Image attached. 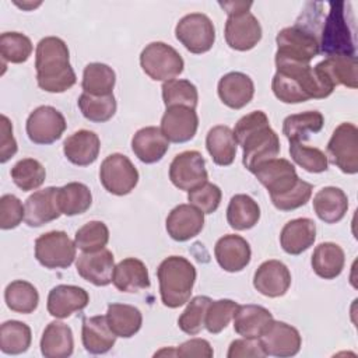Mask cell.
<instances>
[{"label":"cell","mask_w":358,"mask_h":358,"mask_svg":"<svg viewBox=\"0 0 358 358\" xmlns=\"http://www.w3.org/2000/svg\"><path fill=\"white\" fill-rule=\"evenodd\" d=\"M275 67L271 90L275 98L284 103L323 99L334 90L330 81L309 63L275 60Z\"/></svg>","instance_id":"1"},{"label":"cell","mask_w":358,"mask_h":358,"mask_svg":"<svg viewBox=\"0 0 358 358\" xmlns=\"http://www.w3.org/2000/svg\"><path fill=\"white\" fill-rule=\"evenodd\" d=\"M232 131L243 150L242 164L249 172H253L260 164L277 158L280 138L270 127L268 117L263 110H253L242 116Z\"/></svg>","instance_id":"2"},{"label":"cell","mask_w":358,"mask_h":358,"mask_svg":"<svg viewBox=\"0 0 358 358\" xmlns=\"http://www.w3.org/2000/svg\"><path fill=\"white\" fill-rule=\"evenodd\" d=\"M36 83L46 92L60 94L70 90L76 73L70 64V52L66 42L57 36L42 38L35 50Z\"/></svg>","instance_id":"3"},{"label":"cell","mask_w":358,"mask_h":358,"mask_svg":"<svg viewBox=\"0 0 358 358\" xmlns=\"http://www.w3.org/2000/svg\"><path fill=\"white\" fill-rule=\"evenodd\" d=\"M157 277L162 303L175 309L190 299L196 281V267L183 256H169L159 263Z\"/></svg>","instance_id":"4"},{"label":"cell","mask_w":358,"mask_h":358,"mask_svg":"<svg viewBox=\"0 0 358 358\" xmlns=\"http://www.w3.org/2000/svg\"><path fill=\"white\" fill-rule=\"evenodd\" d=\"M331 8L323 21L319 32L320 53L329 56H355V28L354 15L345 11L347 3L337 1L329 4Z\"/></svg>","instance_id":"5"},{"label":"cell","mask_w":358,"mask_h":358,"mask_svg":"<svg viewBox=\"0 0 358 358\" xmlns=\"http://www.w3.org/2000/svg\"><path fill=\"white\" fill-rule=\"evenodd\" d=\"M317 34L305 22L298 21L292 27L282 28L275 36V60L309 63L320 53Z\"/></svg>","instance_id":"6"},{"label":"cell","mask_w":358,"mask_h":358,"mask_svg":"<svg viewBox=\"0 0 358 358\" xmlns=\"http://www.w3.org/2000/svg\"><path fill=\"white\" fill-rule=\"evenodd\" d=\"M143 71L154 81L173 80L183 71L185 62L179 52L164 42L148 43L140 55Z\"/></svg>","instance_id":"7"},{"label":"cell","mask_w":358,"mask_h":358,"mask_svg":"<svg viewBox=\"0 0 358 358\" xmlns=\"http://www.w3.org/2000/svg\"><path fill=\"white\" fill-rule=\"evenodd\" d=\"M176 39L192 53L208 52L215 42L213 21L203 13H190L179 20L175 27Z\"/></svg>","instance_id":"8"},{"label":"cell","mask_w":358,"mask_h":358,"mask_svg":"<svg viewBox=\"0 0 358 358\" xmlns=\"http://www.w3.org/2000/svg\"><path fill=\"white\" fill-rule=\"evenodd\" d=\"M76 243L63 231L42 234L35 241V257L46 268H67L76 256Z\"/></svg>","instance_id":"9"},{"label":"cell","mask_w":358,"mask_h":358,"mask_svg":"<svg viewBox=\"0 0 358 358\" xmlns=\"http://www.w3.org/2000/svg\"><path fill=\"white\" fill-rule=\"evenodd\" d=\"M327 157L341 172L354 175L358 172V129L350 122L336 127L329 143Z\"/></svg>","instance_id":"10"},{"label":"cell","mask_w":358,"mask_h":358,"mask_svg":"<svg viewBox=\"0 0 358 358\" xmlns=\"http://www.w3.org/2000/svg\"><path fill=\"white\" fill-rule=\"evenodd\" d=\"M99 180L106 192L115 196H126L136 187L138 171L126 155L115 152L102 161Z\"/></svg>","instance_id":"11"},{"label":"cell","mask_w":358,"mask_h":358,"mask_svg":"<svg viewBox=\"0 0 358 358\" xmlns=\"http://www.w3.org/2000/svg\"><path fill=\"white\" fill-rule=\"evenodd\" d=\"M67 127L62 112L49 105L34 109L27 119V134L35 144L48 145L57 141Z\"/></svg>","instance_id":"12"},{"label":"cell","mask_w":358,"mask_h":358,"mask_svg":"<svg viewBox=\"0 0 358 358\" xmlns=\"http://www.w3.org/2000/svg\"><path fill=\"white\" fill-rule=\"evenodd\" d=\"M207 178L206 161L199 151H183L169 165V179L179 190H193L206 183Z\"/></svg>","instance_id":"13"},{"label":"cell","mask_w":358,"mask_h":358,"mask_svg":"<svg viewBox=\"0 0 358 358\" xmlns=\"http://www.w3.org/2000/svg\"><path fill=\"white\" fill-rule=\"evenodd\" d=\"M257 340L266 357L270 355L278 358L296 355L302 344L299 331L294 326L278 320H273Z\"/></svg>","instance_id":"14"},{"label":"cell","mask_w":358,"mask_h":358,"mask_svg":"<svg viewBox=\"0 0 358 358\" xmlns=\"http://www.w3.org/2000/svg\"><path fill=\"white\" fill-rule=\"evenodd\" d=\"M225 41L227 45L239 52L253 49L262 39V27L259 20L250 13H239L228 15L225 22Z\"/></svg>","instance_id":"15"},{"label":"cell","mask_w":358,"mask_h":358,"mask_svg":"<svg viewBox=\"0 0 358 358\" xmlns=\"http://www.w3.org/2000/svg\"><path fill=\"white\" fill-rule=\"evenodd\" d=\"M252 173L267 189L270 197L289 190L299 179L295 166L284 158L268 159L260 164Z\"/></svg>","instance_id":"16"},{"label":"cell","mask_w":358,"mask_h":358,"mask_svg":"<svg viewBox=\"0 0 358 358\" xmlns=\"http://www.w3.org/2000/svg\"><path fill=\"white\" fill-rule=\"evenodd\" d=\"M76 270L85 281L96 287H105L112 282L115 257L105 248L98 252H83L76 260Z\"/></svg>","instance_id":"17"},{"label":"cell","mask_w":358,"mask_h":358,"mask_svg":"<svg viewBox=\"0 0 358 358\" xmlns=\"http://www.w3.org/2000/svg\"><path fill=\"white\" fill-rule=\"evenodd\" d=\"M199 127L196 109L187 106H169L161 119V131L171 143L192 140Z\"/></svg>","instance_id":"18"},{"label":"cell","mask_w":358,"mask_h":358,"mask_svg":"<svg viewBox=\"0 0 358 358\" xmlns=\"http://www.w3.org/2000/svg\"><path fill=\"white\" fill-rule=\"evenodd\" d=\"M289 285L291 273L280 260H266L255 271L253 287L264 296H282L287 294Z\"/></svg>","instance_id":"19"},{"label":"cell","mask_w":358,"mask_h":358,"mask_svg":"<svg viewBox=\"0 0 358 358\" xmlns=\"http://www.w3.org/2000/svg\"><path fill=\"white\" fill-rule=\"evenodd\" d=\"M59 187H46L34 192L25 201V224L28 227H42L62 215L59 200Z\"/></svg>","instance_id":"20"},{"label":"cell","mask_w":358,"mask_h":358,"mask_svg":"<svg viewBox=\"0 0 358 358\" xmlns=\"http://www.w3.org/2000/svg\"><path fill=\"white\" fill-rule=\"evenodd\" d=\"M166 232L178 242L197 236L204 227V214L192 204H179L166 217Z\"/></svg>","instance_id":"21"},{"label":"cell","mask_w":358,"mask_h":358,"mask_svg":"<svg viewBox=\"0 0 358 358\" xmlns=\"http://www.w3.org/2000/svg\"><path fill=\"white\" fill-rule=\"evenodd\" d=\"M214 255L222 270L228 273H238L249 264L252 250L245 238L235 234H228L217 241Z\"/></svg>","instance_id":"22"},{"label":"cell","mask_w":358,"mask_h":358,"mask_svg":"<svg viewBox=\"0 0 358 358\" xmlns=\"http://www.w3.org/2000/svg\"><path fill=\"white\" fill-rule=\"evenodd\" d=\"M90 302L88 292L77 285L60 284L50 289L48 295V312L56 319H66L74 312L83 310Z\"/></svg>","instance_id":"23"},{"label":"cell","mask_w":358,"mask_h":358,"mask_svg":"<svg viewBox=\"0 0 358 358\" xmlns=\"http://www.w3.org/2000/svg\"><path fill=\"white\" fill-rule=\"evenodd\" d=\"M217 92L224 105L231 109H242L252 101L255 84L248 74L231 71L220 78Z\"/></svg>","instance_id":"24"},{"label":"cell","mask_w":358,"mask_h":358,"mask_svg":"<svg viewBox=\"0 0 358 358\" xmlns=\"http://www.w3.org/2000/svg\"><path fill=\"white\" fill-rule=\"evenodd\" d=\"M101 150L98 134L91 130H77L63 143L64 157L74 165L87 166L96 161Z\"/></svg>","instance_id":"25"},{"label":"cell","mask_w":358,"mask_h":358,"mask_svg":"<svg viewBox=\"0 0 358 358\" xmlns=\"http://www.w3.org/2000/svg\"><path fill=\"white\" fill-rule=\"evenodd\" d=\"M169 148L168 138L159 127L147 126L137 130L131 138L134 155L144 164H155L164 158Z\"/></svg>","instance_id":"26"},{"label":"cell","mask_w":358,"mask_h":358,"mask_svg":"<svg viewBox=\"0 0 358 358\" xmlns=\"http://www.w3.org/2000/svg\"><path fill=\"white\" fill-rule=\"evenodd\" d=\"M316 239V224L310 218L288 221L280 234V245L288 255L296 256L308 250Z\"/></svg>","instance_id":"27"},{"label":"cell","mask_w":358,"mask_h":358,"mask_svg":"<svg viewBox=\"0 0 358 358\" xmlns=\"http://www.w3.org/2000/svg\"><path fill=\"white\" fill-rule=\"evenodd\" d=\"M268 309L260 305H238L234 315V330L245 338H259L273 322Z\"/></svg>","instance_id":"28"},{"label":"cell","mask_w":358,"mask_h":358,"mask_svg":"<svg viewBox=\"0 0 358 358\" xmlns=\"http://www.w3.org/2000/svg\"><path fill=\"white\" fill-rule=\"evenodd\" d=\"M113 285L120 292H140L150 287V275L144 262L136 257L120 260L113 270Z\"/></svg>","instance_id":"29"},{"label":"cell","mask_w":358,"mask_h":358,"mask_svg":"<svg viewBox=\"0 0 358 358\" xmlns=\"http://www.w3.org/2000/svg\"><path fill=\"white\" fill-rule=\"evenodd\" d=\"M81 340L84 348L90 354H105L108 352L116 341L115 333L110 330L106 316L98 315L92 317H85L83 320Z\"/></svg>","instance_id":"30"},{"label":"cell","mask_w":358,"mask_h":358,"mask_svg":"<svg viewBox=\"0 0 358 358\" xmlns=\"http://www.w3.org/2000/svg\"><path fill=\"white\" fill-rule=\"evenodd\" d=\"M312 203L316 215L326 224H336L341 221L348 210L347 194L336 186H326L320 189L315 194Z\"/></svg>","instance_id":"31"},{"label":"cell","mask_w":358,"mask_h":358,"mask_svg":"<svg viewBox=\"0 0 358 358\" xmlns=\"http://www.w3.org/2000/svg\"><path fill=\"white\" fill-rule=\"evenodd\" d=\"M333 87L344 85L355 90L358 87L357 56H329L315 66Z\"/></svg>","instance_id":"32"},{"label":"cell","mask_w":358,"mask_h":358,"mask_svg":"<svg viewBox=\"0 0 358 358\" xmlns=\"http://www.w3.org/2000/svg\"><path fill=\"white\" fill-rule=\"evenodd\" d=\"M71 329L63 322H50L41 337V352L46 358H67L73 354Z\"/></svg>","instance_id":"33"},{"label":"cell","mask_w":358,"mask_h":358,"mask_svg":"<svg viewBox=\"0 0 358 358\" xmlns=\"http://www.w3.org/2000/svg\"><path fill=\"white\" fill-rule=\"evenodd\" d=\"M345 255L340 245L333 242H323L313 250L310 264L316 275L324 280L338 277L344 268Z\"/></svg>","instance_id":"34"},{"label":"cell","mask_w":358,"mask_h":358,"mask_svg":"<svg viewBox=\"0 0 358 358\" xmlns=\"http://www.w3.org/2000/svg\"><path fill=\"white\" fill-rule=\"evenodd\" d=\"M236 140L231 127L225 124L214 126L206 136V147L214 164L228 166L234 162L236 155Z\"/></svg>","instance_id":"35"},{"label":"cell","mask_w":358,"mask_h":358,"mask_svg":"<svg viewBox=\"0 0 358 358\" xmlns=\"http://www.w3.org/2000/svg\"><path fill=\"white\" fill-rule=\"evenodd\" d=\"M105 316L110 330L116 337L122 338L133 337L143 324V315L133 305L110 303L108 305V312Z\"/></svg>","instance_id":"36"},{"label":"cell","mask_w":358,"mask_h":358,"mask_svg":"<svg viewBox=\"0 0 358 358\" xmlns=\"http://www.w3.org/2000/svg\"><path fill=\"white\" fill-rule=\"evenodd\" d=\"M324 117L319 110H306L289 115L282 122V133L289 143H302L310 134L319 133L323 127Z\"/></svg>","instance_id":"37"},{"label":"cell","mask_w":358,"mask_h":358,"mask_svg":"<svg viewBox=\"0 0 358 358\" xmlns=\"http://www.w3.org/2000/svg\"><path fill=\"white\" fill-rule=\"evenodd\" d=\"M260 218L259 204L248 194H235L231 197L227 208V221L235 231L253 228Z\"/></svg>","instance_id":"38"},{"label":"cell","mask_w":358,"mask_h":358,"mask_svg":"<svg viewBox=\"0 0 358 358\" xmlns=\"http://www.w3.org/2000/svg\"><path fill=\"white\" fill-rule=\"evenodd\" d=\"M59 207L62 214L67 217L85 213L92 204V194L87 185L81 182H70L59 187Z\"/></svg>","instance_id":"39"},{"label":"cell","mask_w":358,"mask_h":358,"mask_svg":"<svg viewBox=\"0 0 358 358\" xmlns=\"http://www.w3.org/2000/svg\"><path fill=\"white\" fill-rule=\"evenodd\" d=\"M116 83V74L112 67L105 63H90L85 66L83 73L81 87L84 92L90 95H109L113 94Z\"/></svg>","instance_id":"40"},{"label":"cell","mask_w":358,"mask_h":358,"mask_svg":"<svg viewBox=\"0 0 358 358\" xmlns=\"http://www.w3.org/2000/svg\"><path fill=\"white\" fill-rule=\"evenodd\" d=\"M4 301L13 312L28 315L32 313L39 303L38 289L28 281L15 280L4 289Z\"/></svg>","instance_id":"41"},{"label":"cell","mask_w":358,"mask_h":358,"mask_svg":"<svg viewBox=\"0 0 358 358\" xmlns=\"http://www.w3.org/2000/svg\"><path fill=\"white\" fill-rule=\"evenodd\" d=\"M32 341L31 329L27 323L18 320H7L0 327V350L7 355H18L25 352Z\"/></svg>","instance_id":"42"},{"label":"cell","mask_w":358,"mask_h":358,"mask_svg":"<svg viewBox=\"0 0 358 358\" xmlns=\"http://www.w3.org/2000/svg\"><path fill=\"white\" fill-rule=\"evenodd\" d=\"M77 105L83 113V116L94 123H103L113 117L116 113V99L113 94L109 95H90L87 92H83L78 96Z\"/></svg>","instance_id":"43"},{"label":"cell","mask_w":358,"mask_h":358,"mask_svg":"<svg viewBox=\"0 0 358 358\" xmlns=\"http://www.w3.org/2000/svg\"><path fill=\"white\" fill-rule=\"evenodd\" d=\"M162 99L166 108L169 106H187L196 109L199 102V92L193 83L189 80L173 78L162 84Z\"/></svg>","instance_id":"44"},{"label":"cell","mask_w":358,"mask_h":358,"mask_svg":"<svg viewBox=\"0 0 358 358\" xmlns=\"http://www.w3.org/2000/svg\"><path fill=\"white\" fill-rule=\"evenodd\" d=\"M11 179L22 192H29L41 187L46 179L43 165L34 158L20 159L10 171Z\"/></svg>","instance_id":"45"},{"label":"cell","mask_w":358,"mask_h":358,"mask_svg":"<svg viewBox=\"0 0 358 358\" xmlns=\"http://www.w3.org/2000/svg\"><path fill=\"white\" fill-rule=\"evenodd\" d=\"M31 39L21 32H3L0 36V55L3 67L6 63H24L32 53Z\"/></svg>","instance_id":"46"},{"label":"cell","mask_w":358,"mask_h":358,"mask_svg":"<svg viewBox=\"0 0 358 358\" xmlns=\"http://www.w3.org/2000/svg\"><path fill=\"white\" fill-rule=\"evenodd\" d=\"M210 302H211V298L204 295L194 296L190 299V302L187 301L186 309L182 312V315L178 319L179 329L189 336L199 334L204 327L206 312Z\"/></svg>","instance_id":"47"},{"label":"cell","mask_w":358,"mask_h":358,"mask_svg":"<svg viewBox=\"0 0 358 358\" xmlns=\"http://www.w3.org/2000/svg\"><path fill=\"white\" fill-rule=\"evenodd\" d=\"M109 229L102 221H90L77 229L74 243L81 252H98L106 246Z\"/></svg>","instance_id":"48"},{"label":"cell","mask_w":358,"mask_h":358,"mask_svg":"<svg viewBox=\"0 0 358 358\" xmlns=\"http://www.w3.org/2000/svg\"><path fill=\"white\" fill-rule=\"evenodd\" d=\"M289 154L292 161L306 172L320 173L327 171V166H329L327 155L316 147H308L302 143L292 141L289 143Z\"/></svg>","instance_id":"49"},{"label":"cell","mask_w":358,"mask_h":358,"mask_svg":"<svg viewBox=\"0 0 358 358\" xmlns=\"http://www.w3.org/2000/svg\"><path fill=\"white\" fill-rule=\"evenodd\" d=\"M236 308L238 303L232 299L211 301L207 308L204 320V327L207 329V331L211 334L221 333L234 319Z\"/></svg>","instance_id":"50"},{"label":"cell","mask_w":358,"mask_h":358,"mask_svg":"<svg viewBox=\"0 0 358 358\" xmlns=\"http://www.w3.org/2000/svg\"><path fill=\"white\" fill-rule=\"evenodd\" d=\"M312 190L313 186L302 179H298V182L295 183L294 187H291L289 190L278 194V196H273L271 203L277 210L281 211H292L296 210L302 206H305L310 196H312Z\"/></svg>","instance_id":"51"},{"label":"cell","mask_w":358,"mask_h":358,"mask_svg":"<svg viewBox=\"0 0 358 358\" xmlns=\"http://www.w3.org/2000/svg\"><path fill=\"white\" fill-rule=\"evenodd\" d=\"M221 197V189L210 182H206L201 186L187 192L189 204L199 208L203 214H213L220 207Z\"/></svg>","instance_id":"52"},{"label":"cell","mask_w":358,"mask_h":358,"mask_svg":"<svg viewBox=\"0 0 358 358\" xmlns=\"http://www.w3.org/2000/svg\"><path fill=\"white\" fill-rule=\"evenodd\" d=\"M25 218V207L14 194H3L0 199V228L13 229Z\"/></svg>","instance_id":"53"},{"label":"cell","mask_w":358,"mask_h":358,"mask_svg":"<svg viewBox=\"0 0 358 358\" xmlns=\"http://www.w3.org/2000/svg\"><path fill=\"white\" fill-rule=\"evenodd\" d=\"M228 358H245V357H253V358H262L266 357L260 343L257 338H239L234 340L229 344Z\"/></svg>","instance_id":"54"},{"label":"cell","mask_w":358,"mask_h":358,"mask_svg":"<svg viewBox=\"0 0 358 358\" xmlns=\"http://www.w3.org/2000/svg\"><path fill=\"white\" fill-rule=\"evenodd\" d=\"M17 141L13 136V124L6 115L0 117V162H7L17 152Z\"/></svg>","instance_id":"55"},{"label":"cell","mask_w":358,"mask_h":358,"mask_svg":"<svg viewBox=\"0 0 358 358\" xmlns=\"http://www.w3.org/2000/svg\"><path fill=\"white\" fill-rule=\"evenodd\" d=\"M213 355H214L213 347L204 338H190L175 348V357H182V358H192V357L211 358Z\"/></svg>","instance_id":"56"},{"label":"cell","mask_w":358,"mask_h":358,"mask_svg":"<svg viewBox=\"0 0 358 358\" xmlns=\"http://www.w3.org/2000/svg\"><path fill=\"white\" fill-rule=\"evenodd\" d=\"M224 11L228 14V15H234V14H239V13H245V11H249L250 7H252V3L250 1H220L218 3Z\"/></svg>","instance_id":"57"},{"label":"cell","mask_w":358,"mask_h":358,"mask_svg":"<svg viewBox=\"0 0 358 358\" xmlns=\"http://www.w3.org/2000/svg\"><path fill=\"white\" fill-rule=\"evenodd\" d=\"M15 4L18 6V7H21V8H24V10H31V8H35V7H38V6H41V1H38V3H32V1H25V3H18V1H15Z\"/></svg>","instance_id":"58"}]
</instances>
